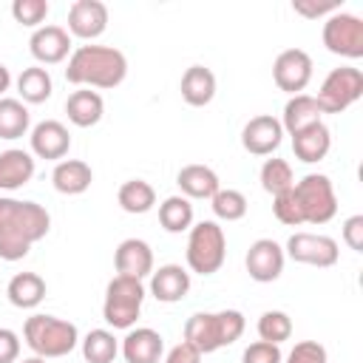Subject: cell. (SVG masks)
<instances>
[{"label": "cell", "mask_w": 363, "mask_h": 363, "mask_svg": "<svg viewBox=\"0 0 363 363\" xmlns=\"http://www.w3.org/2000/svg\"><path fill=\"white\" fill-rule=\"evenodd\" d=\"M31 125V113L20 99L0 96V139H20Z\"/></svg>", "instance_id": "cell-30"}, {"label": "cell", "mask_w": 363, "mask_h": 363, "mask_svg": "<svg viewBox=\"0 0 363 363\" xmlns=\"http://www.w3.org/2000/svg\"><path fill=\"white\" fill-rule=\"evenodd\" d=\"M6 295H9L11 306H17V309H34L45 298V281L37 272H17L9 281Z\"/></svg>", "instance_id": "cell-27"}, {"label": "cell", "mask_w": 363, "mask_h": 363, "mask_svg": "<svg viewBox=\"0 0 363 363\" xmlns=\"http://www.w3.org/2000/svg\"><path fill=\"white\" fill-rule=\"evenodd\" d=\"M244 315L238 309H221V312H196L184 323V340L196 346L201 354H210L221 346L235 343L244 335Z\"/></svg>", "instance_id": "cell-3"}, {"label": "cell", "mask_w": 363, "mask_h": 363, "mask_svg": "<svg viewBox=\"0 0 363 363\" xmlns=\"http://www.w3.org/2000/svg\"><path fill=\"white\" fill-rule=\"evenodd\" d=\"M289 335H292V320H289L286 312L269 309V312H264V315L258 318V337H261V340L281 346L284 340H289Z\"/></svg>", "instance_id": "cell-35"}, {"label": "cell", "mask_w": 363, "mask_h": 363, "mask_svg": "<svg viewBox=\"0 0 363 363\" xmlns=\"http://www.w3.org/2000/svg\"><path fill=\"white\" fill-rule=\"evenodd\" d=\"M272 213L281 224L286 227H298L303 224V213H301V204L295 199V190H286V193H278L272 196Z\"/></svg>", "instance_id": "cell-37"}, {"label": "cell", "mask_w": 363, "mask_h": 363, "mask_svg": "<svg viewBox=\"0 0 363 363\" xmlns=\"http://www.w3.org/2000/svg\"><path fill=\"white\" fill-rule=\"evenodd\" d=\"M162 352H164V343H162V335L156 329L139 326V329H130L122 337L125 363H159Z\"/></svg>", "instance_id": "cell-19"}, {"label": "cell", "mask_w": 363, "mask_h": 363, "mask_svg": "<svg viewBox=\"0 0 363 363\" xmlns=\"http://www.w3.org/2000/svg\"><path fill=\"white\" fill-rule=\"evenodd\" d=\"M187 267L199 275H213L227 258V235L216 221H199L187 235Z\"/></svg>", "instance_id": "cell-6"}, {"label": "cell", "mask_w": 363, "mask_h": 363, "mask_svg": "<svg viewBox=\"0 0 363 363\" xmlns=\"http://www.w3.org/2000/svg\"><path fill=\"white\" fill-rule=\"evenodd\" d=\"M17 363H48V360L40 357V354H31V357H23V360H17Z\"/></svg>", "instance_id": "cell-45"}, {"label": "cell", "mask_w": 363, "mask_h": 363, "mask_svg": "<svg viewBox=\"0 0 363 363\" xmlns=\"http://www.w3.org/2000/svg\"><path fill=\"white\" fill-rule=\"evenodd\" d=\"M113 264H116V275L142 281L153 272V250L142 238H125L113 252Z\"/></svg>", "instance_id": "cell-17"}, {"label": "cell", "mask_w": 363, "mask_h": 363, "mask_svg": "<svg viewBox=\"0 0 363 363\" xmlns=\"http://www.w3.org/2000/svg\"><path fill=\"white\" fill-rule=\"evenodd\" d=\"M360 96H363V71L352 68V65H340L326 74L315 102H318L320 113H343Z\"/></svg>", "instance_id": "cell-8"}, {"label": "cell", "mask_w": 363, "mask_h": 363, "mask_svg": "<svg viewBox=\"0 0 363 363\" xmlns=\"http://www.w3.org/2000/svg\"><path fill=\"white\" fill-rule=\"evenodd\" d=\"M51 230V216L37 201L0 196V258L20 261Z\"/></svg>", "instance_id": "cell-1"}, {"label": "cell", "mask_w": 363, "mask_h": 363, "mask_svg": "<svg viewBox=\"0 0 363 363\" xmlns=\"http://www.w3.org/2000/svg\"><path fill=\"white\" fill-rule=\"evenodd\" d=\"M176 184L184 199H213L221 190V182L207 164H184L176 176Z\"/></svg>", "instance_id": "cell-21"}, {"label": "cell", "mask_w": 363, "mask_h": 363, "mask_svg": "<svg viewBox=\"0 0 363 363\" xmlns=\"http://www.w3.org/2000/svg\"><path fill=\"white\" fill-rule=\"evenodd\" d=\"M286 363H329V354L318 340H301L286 354Z\"/></svg>", "instance_id": "cell-39"}, {"label": "cell", "mask_w": 363, "mask_h": 363, "mask_svg": "<svg viewBox=\"0 0 363 363\" xmlns=\"http://www.w3.org/2000/svg\"><path fill=\"white\" fill-rule=\"evenodd\" d=\"M323 45L326 51L346 57V60H360L363 57V20L349 11H335L323 23Z\"/></svg>", "instance_id": "cell-9"}, {"label": "cell", "mask_w": 363, "mask_h": 363, "mask_svg": "<svg viewBox=\"0 0 363 363\" xmlns=\"http://www.w3.org/2000/svg\"><path fill=\"white\" fill-rule=\"evenodd\" d=\"M320 116H323V113H320L315 96H309V94H295V96L286 99V105H284V116H281L278 122H281V128H284L289 136H295V133H301L303 128L323 122Z\"/></svg>", "instance_id": "cell-23"}, {"label": "cell", "mask_w": 363, "mask_h": 363, "mask_svg": "<svg viewBox=\"0 0 363 363\" xmlns=\"http://www.w3.org/2000/svg\"><path fill=\"white\" fill-rule=\"evenodd\" d=\"M108 28V6L99 0H74L68 9V34L96 40Z\"/></svg>", "instance_id": "cell-13"}, {"label": "cell", "mask_w": 363, "mask_h": 363, "mask_svg": "<svg viewBox=\"0 0 363 363\" xmlns=\"http://www.w3.org/2000/svg\"><path fill=\"white\" fill-rule=\"evenodd\" d=\"M210 207L216 213V218L221 221H238L247 216V196L241 190H233V187H221L213 199H210Z\"/></svg>", "instance_id": "cell-34"}, {"label": "cell", "mask_w": 363, "mask_h": 363, "mask_svg": "<svg viewBox=\"0 0 363 363\" xmlns=\"http://www.w3.org/2000/svg\"><path fill=\"white\" fill-rule=\"evenodd\" d=\"M272 79L286 94H301L312 79V57L303 48H286L272 62Z\"/></svg>", "instance_id": "cell-11"}, {"label": "cell", "mask_w": 363, "mask_h": 363, "mask_svg": "<svg viewBox=\"0 0 363 363\" xmlns=\"http://www.w3.org/2000/svg\"><path fill=\"white\" fill-rule=\"evenodd\" d=\"M241 363H284V354H281V346L267 343V340H255L244 349Z\"/></svg>", "instance_id": "cell-38"}, {"label": "cell", "mask_w": 363, "mask_h": 363, "mask_svg": "<svg viewBox=\"0 0 363 363\" xmlns=\"http://www.w3.org/2000/svg\"><path fill=\"white\" fill-rule=\"evenodd\" d=\"M116 201H119V207H122L125 213L142 216V213L153 210V204H156V190H153L145 179H128V182L119 187Z\"/></svg>", "instance_id": "cell-29"}, {"label": "cell", "mask_w": 363, "mask_h": 363, "mask_svg": "<svg viewBox=\"0 0 363 363\" xmlns=\"http://www.w3.org/2000/svg\"><path fill=\"white\" fill-rule=\"evenodd\" d=\"M20 357V337L11 329H0V363H17Z\"/></svg>", "instance_id": "cell-42"}, {"label": "cell", "mask_w": 363, "mask_h": 363, "mask_svg": "<svg viewBox=\"0 0 363 363\" xmlns=\"http://www.w3.org/2000/svg\"><path fill=\"white\" fill-rule=\"evenodd\" d=\"M343 244L354 252H363V216H349L343 221Z\"/></svg>", "instance_id": "cell-41"}, {"label": "cell", "mask_w": 363, "mask_h": 363, "mask_svg": "<svg viewBox=\"0 0 363 363\" xmlns=\"http://www.w3.org/2000/svg\"><path fill=\"white\" fill-rule=\"evenodd\" d=\"M261 187L269 193V196H278V193H286L295 187V176H292V167L286 159H267L261 164Z\"/></svg>", "instance_id": "cell-33"}, {"label": "cell", "mask_w": 363, "mask_h": 363, "mask_svg": "<svg viewBox=\"0 0 363 363\" xmlns=\"http://www.w3.org/2000/svg\"><path fill=\"white\" fill-rule=\"evenodd\" d=\"M284 261H286L284 247H281L278 241H272V238H258V241H252L250 250H247V258H244L250 278L258 281V284H272V281H278L281 272H284Z\"/></svg>", "instance_id": "cell-12"}, {"label": "cell", "mask_w": 363, "mask_h": 363, "mask_svg": "<svg viewBox=\"0 0 363 363\" xmlns=\"http://www.w3.org/2000/svg\"><path fill=\"white\" fill-rule=\"evenodd\" d=\"M145 301V284L139 278L116 275L105 286V303H102V318L113 329H130L142 312Z\"/></svg>", "instance_id": "cell-5"}, {"label": "cell", "mask_w": 363, "mask_h": 363, "mask_svg": "<svg viewBox=\"0 0 363 363\" xmlns=\"http://www.w3.org/2000/svg\"><path fill=\"white\" fill-rule=\"evenodd\" d=\"M34 176V156L20 147H9L0 153V190H17L28 184Z\"/></svg>", "instance_id": "cell-24"}, {"label": "cell", "mask_w": 363, "mask_h": 363, "mask_svg": "<svg viewBox=\"0 0 363 363\" xmlns=\"http://www.w3.org/2000/svg\"><path fill=\"white\" fill-rule=\"evenodd\" d=\"M284 255H289L298 264H309V267H335L340 258L337 241L320 233H292Z\"/></svg>", "instance_id": "cell-10"}, {"label": "cell", "mask_w": 363, "mask_h": 363, "mask_svg": "<svg viewBox=\"0 0 363 363\" xmlns=\"http://www.w3.org/2000/svg\"><path fill=\"white\" fill-rule=\"evenodd\" d=\"M11 17L26 28H40V23L48 17V0H14Z\"/></svg>", "instance_id": "cell-36"}, {"label": "cell", "mask_w": 363, "mask_h": 363, "mask_svg": "<svg viewBox=\"0 0 363 363\" xmlns=\"http://www.w3.org/2000/svg\"><path fill=\"white\" fill-rule=\"evenodd\" d=\"M54 91V82H51V74L40 65H31V68H23V74L17 77V94H20V102H28V105H40L51 96Z\"/></svg>", "instance_id": "cell-28"}, {"label": "cell", "mask_w": 363, "mask_h": 363, "mask_svg": "<svg viewBox=\"0 0 363 363\" xmlns=\"http://www.w3.org/2000/svg\"><path fill=\"white\" fill-rule=\"evenodd\" d=\"M128 77V60L111 45H79L68 57L65 79L88 88H116Z\"/></svg>", "instance_id": "cell-2"}, {"label": "cell", "mask_w": 363, "mask_h": 363, "mask_svg": "<svg viewBox=\"0 0 363 363\" xmlns=\"http://www.w3.org/2000/svg\"><path fill=\"white\" fill-rule=\"evenodd\" d=\"M159 224L167 233H184L193 227V204L184 196H167L159 204Z\"/></svg>", "instance_id": "cell-31"}, {"label": "cell", "mask_w": 363, "mask_h": 363, "mask_svg": "<svg viewBox=\"0 0 363 363\" xmlns=\"http://www.w3.org/2000/svg\"><path fill=\"white\" fill-rule=\"evenodd\" d=\"M329 147H332V133H329V128H326L323 122L309 125V128H303L301 133L292 136L295 159H301V162H306V164H315V162L326 159Z\"/></svg>", "instance_id": "cell-25"}, {"label": "cell", "mask_w": 363, "mask_h": 363, "mask_svg": "<svg viewBox=\"0 0 363 363\" xmlns=\"http://www.w3.org/2000/svg\"><path fill=\"white\" fill-rule=\"evenodd\" d=\"M116 354H119V343H116L113 332H108V329H91L82 337V357L88 363H113Z\"/></svg>", "instance_id": "cell-32"}, {"label": "cell", "mask_w": 363, "mask_h": 363, "mask_svg": "<svg viewBox=\"0 0 363 363\" xmlns=\"http://www.w3.org/2000/svg\"><path fill=\"white\" fill-rule=\"evenodd\" d=\"M182 99L193 108H204L213 102L216 96V74L204 65H190L184 74H182Z\"/></svg>", "instance_id": "cell-22"}, {"label": "cell", "mask_w": 363, "mask_h": 363, "mask_svg": "<svg viewBox=\"0 0 363 363\" xmlns=\"http://www.w3.org/2000/svg\"><path fill=\"white\" fill-rule=\"evenodd\" d=\"M9 85H11V74H9V68H6V65H0V94H6V91H9Z\"/></svg>", "instance_id": "cell-44"}, {"label": "cell", "mask_w": 363, "mask_h": 363, "mask_svg": "<svg viewBox=\"0 0 363 363\" xmlns=\"http://www.w3.org/2000/svg\"><path fill=\"white\" fill-rule=\"evenodd\" d=\"M23 337L28 349L45 360L51 357H65L77 349L79 332L71 320L54 318V315H31L23 326Z\"/></svg>", "instance_id": "cell-4"}, {"label": "cell", "mask_w": 363, "mask_h": 363, "mask_svg": "<svg viewBox=\"0 0 363 363\" xmlns=\"http://www.w3.org/2000/svg\"><path fill=\"white\" fill-rule=\"evenodd\" d=\"M295 199L303 213V224H326L337 213V196L323 173H306L301 182H295Z\"/></svg>", "instance_id": "cell-7"}, {"label": "cell", "mask_w": 363, "mask_h": 363, "mask_svg": "<svg viewBox=\"0 0 363 363\" xmlns=\"http://www.w3.org/2000/svg\"><path fill=\"white\" fill-rule=\"evenodd\" d=\"M31 57L43 65H57L71 57V34L62 26H40L28 40Z\"/></svg>", "instance_id": "cell-15"}, {"label": "cell", "mask_w": 363, "mask_h": 363, "mask_svg": "<svg viewBox=\"0 0 363 363\" xmlns=\"http://www.w3.org/2000/svg\"><path fill=\"white\" fill-rule=\"evenodd\" d=\"M292 9H295V14H303V17L315 20V17H323V14H335V11H340V0H329V3L295 0V3H292Z\"/></svg>", "instance_id": "cell-40"}, {"label": "cell", "mask_w": 363, "mask_h": 363, "mask_svg": "<svg viewBox=\"0 0 363 363\" xmlns=\"http://www.w3.org/2000/svg\"><path fill=\"white\" fill-rule=\"evenodd\" d=\"M31 153L34 156H40V159H51V162H57V159H62L65 153H68V147H71V133H68V128L62 125V122H57V119H43V122H37L34 128H31Z\"/></svg>", "instance_id": "cell-16"}, {"label": "cell", "mask_w": 363, "mask_h": 363, "mask_svg": "<svg viewBox=\"0 0 363 363\" xmlns=\"http://www.w3.org/2000/svg\"><path fill=\"white\" fill-rule=\"evenodd\" d=\"M65 113L71 119V125L77 128H91L102 119L105 113V102L96 91L91 88H82V91H74L68 99H65Z\"/></svg>", "instance_id": "cell-26"}, {"label": "cell", "mask_w": 363, "mask_h": 363, "mask_svg": "<svg viewBox=\"0 0 363 363\" xmlns=\"http://www.w3.org/2000/svg\"><path fill=\"white\" fill-rule=\"evenodd\" d=\"M281 139H284V128H281V122H278L275 116H269V113L252 116V119L244 125V130H241V145H244V150L252 153V156H269L272 150H278Z\"/></svg>", "instance_id": "cell-14"}, {"label": "cell", "mask_w": 363, "mask_h": 363, "mask_svg": "<svg viewBox=\"0 0 363 363\" xmlns=\"http://www.w3.org/2000/svg\"><path fill=\"white\" fill-rule=\"evenodd\" d=\"M164 363H201V352H199L196 346H190L187 340H182V343H176V346L167 352Z\"/></svg>", "instance_id": "cell-43"}, {"label": "cell", "mask_w": 363, "mask_h": 363, "mask_svg": "<svg viewBox=\"0 0 363 363\" xmlns=\"http://www.w3.org/2000/svg\"><path fill=\"white\" fill-rule=\"evenodd\" d=\"M190 292V272L182 264H164L150 272V295L162 303H176Z\"/></svg>", "instance_id": "cell-18"}, {"label": "cell", "mask_w": 363, "mask_h": 363, "mask_svg": "<svg viewBox=\"0 0 363 363\" xmlns=\"http://www.w3.org/2000/svg\"><path fill=\"white\" fill-rule=\"evenodd\" d=\"M91 182H94V170L82 159H62L51 173V184L62 196H79L91 187Z\"/></svg>", "instance_id": "cell-20"}]
</instances>
